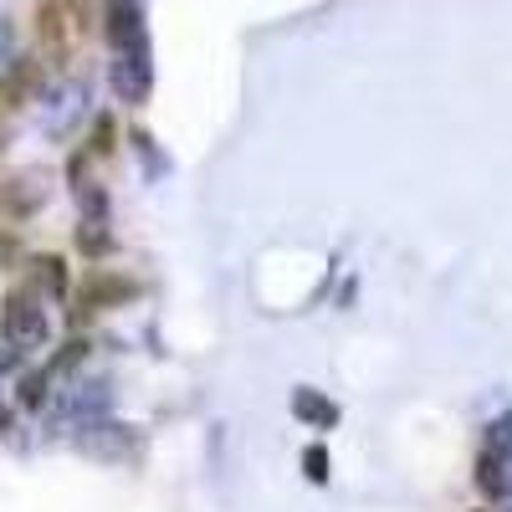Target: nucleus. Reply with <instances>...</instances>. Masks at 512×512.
I'll use <instances>...</instances> for the list:
<instances>
[{
	"mask_svg": "<svg viewBox=\"0 0 512 512\" xmlns=\"http://www.w3.org/2000/svg\"><path fill=\"white\" fill-rule=\"evenodd\" d=\"M6 338L16 349H41V344H47V318H41V308L31 303L26 292L6 297Z\"/></svg>",
	"mask_w": 512,
	"mask_h": 512,
	"instance_id": "f257e3e1",
	"label": "nucleus"
},
{
	"mask_svg": "<svg viewBox=\"0 0 512 512\" xmlns=\"http://www.w3.org/2000/svg\"><path fill=\"white\" fill-rule=\"evenodd\" d=\"M72 6H67V0H41V6H36V41H41V47H47L52 57H62L67 47H72Z\"/></svg>",
	"mask_w": 512,
	"mask_h": 512,
	"instance_id": "f03ea898",
	"label": "nucleus"
},
{
	"mask_svg": "<svg viewBox=\"0 0 512 512\" xmlns=\"http://www.w3.org/2000/svg\"><path fill=\"white\" fill-rule=\"evenodd\" d=\"M93 144H98V154H108V149H113V118H103V123H98Z\"/></svg>",
	"mask_w": 512,
	"mask_h": 512,
	"instance_id": "39448f33",
	"label": "nucleus"
},
{
	"mask_svg": "<svg viewBox=\"0 0 512 512\" xmlns=\"http://www.w3.org/2000/svg\"><path fill=\"white\" fill-rule=\"evenodd\" d=\"M36 282H47L52 292H62V287H67V272H62L57 256H41V262H36Z\"/></svg>",
	"mask_w": 512,
	"mask_h": 512,
	"instance_id": "20e7f679",
	"label": "nucleus"
},
{
	"mask_svg": "<svg viewBox=\"0 0 512 512\" xmlns=\"http://www.w3.org/2000/svg\"><path fill=\"white\" fill-rule=\"evenodd\" d=\"M6 108H11V103H6V98H0V113H6Z\"/></svg>",
	"mask_w": 512,
	"mask_h": 512,
	"instance_id": "423d86ee",
	"label": "nucleus"
},
{
	"mask_svg": "<svg viewBox=\"0 0 512 512\" xmlns=\"http://www.w3.org/2000/svg\"><path fill=\"white\" fill-rule=\"evenodd\" d=\"M134 292H139L134 282H123L113 272H98V277L82 282V303H88V308H108V303H123V297H134Z\"/></svg>",
	"mask_w": 512,
	"mask_h": 512,
	"instance_id": "7ed1b4c3",
	"label": "nucleus"
}]
</instances>
